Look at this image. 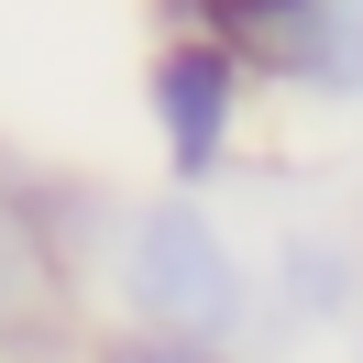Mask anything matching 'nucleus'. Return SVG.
Wrapping results in <instances>:
<instances>
[{
	"instance_id": "nucleus-2",
	"label": "nucleus",
	"mask_w": 363,
	"mask_h": 363,
	"mask_svg": "<svg viewBox=\"0 0 363 363\" xmlns=\"http://www.w3.org/2000/svg\"><path fill=\"white\" fill-rule=\"evenodd\" d=\"M155 111H165L177 165H209V155H220V121H231V55L220 45H177L155 67Z\"/></svg>"
},
{
	"instance_id": "nucleus-1",
	"label": "nucleus",
	"mask_w": 363,
	"mask_h": 363,
	"mask_svg": "<svg viewBox=\"0 0 363 363\" xmlns=\"http://www.w3.org/2000/svg\"><path fill=\"white\" fill-rule=\"evenodd\" d=\"M133 297H143V319H165V330H187V341L231 330L242 286H231V253H220V231H209L187 199L143 209V231H133Z\"/></svg>"
},
{
	"instance_id": "nucleus-3",
	"label": "nucleus",
	"mask_w": 363,
	"mask_h": 363,
	"mask_svg": "<svg viewBox=\"0 0 363 363\" xmlns=\"http://www.w3.org/2000/svg\"><path fill=\"white\" fill-rule=\"evenodd\" d=\"M111 363H209V352H187V341H133V352H111Z\"/></svg>"
}]
</instances>
